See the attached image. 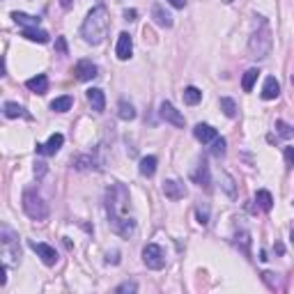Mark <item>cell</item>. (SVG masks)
I'll use <instances>...</instances> for the list:
<instances>
[{
	"instance_id": "obj_28",
	"label": "cell",
	"mask_w": 294,
	"mask_h": 294,
	"mask_svg": "<svg viewBox=\"0 0 294 294\" xmlns=\"http://www.w3.org/2000/svg\"><path fill=\"white\" fill-rule=\"evenodd\" d=\"M71 104H74V99L69 95H65V97H56V99L51 101V111H56V113H67L71 108Z\"/></svg>"
},
{
	"instance_id": "obj_14",
	"label": "cell",
	"mask_w": 294,
	"mask_h": 294,
	"mask_svg": "<svg viewBox=\"0 0 294 294\" xmlns=\"http://www.w3.org/2000/svg\"><path fill=\"white\" fill-rule=\"evenodd\" d=\"M152 19H154V23L156 26H161V28H173V14L170 12H166V7L161 3H154L152 5Z\"/></svg>"
},
{
	"instance_id": "obj_38",
	"label": "cell",
	"mask_w": 294,
	"mask_h": 294,
	"mask_svg": "<svg viewBox=\"0 0 294 294\" xmlns=\"http://www.w3.org/2000/svg\"><path fill=\"white\" fill-rule=\"evenodd\" d=\"M56 48L60 53H67V42H65V37H58L56 39Z\"/></svg>"
},
{
	"instance_id": "obj_35",
	"label": "cell",
	"mask_w": 294,
	"mask_h": 294,
	"mask_svg": "<svg viewBox=\"0 0 294 294\" xmlns=\"http://www.w3.org/2000/svg\"><path fill=\"white\" fill-rule=\"evenodd\" d=\"M117 294H124V292H138V285L136 283H122V285L115 287Z\"/></svg>"
},
{
	"instance_id": "obj_22",
	"label": "cell",
	"mask_w": 294,
	"mask_h": 294,
	"mask_svg": "<svg viewBox=\"0 0 294 294\" xmlns=\"http://www.w3.org/2000/svg\"><path fill=\"white\" fill-rule=\"evenodd\" d=\"M156 163H159V161H156V156H143V159H140V166H138V170H140V175H143V177H152V175L156 173Z\"/></svg>"
},
{
	"instance_id": "obj_26",
	"label": "cell",
	"mask_w": 294,
	"mask_h": 294,
	"mask_svg": "<svg viewBox=\"0 0 294 294\" xmlns=\"http://www.w3.org/2000/svg\"><path fill=\"white\" fill-rule=\"evenodd\" d=\"M117 115H120V120L131 122V120H136V108L129 104V101H124V99H122L120 104H117Z\"/></svg>"
},
{
	"instance_id": "obj_5",
	"label": "cell",
	"mask_w": 294,
	"mask_h": 294,
	"mask_svg": "<svg viewBox=\"0 0 294 294\" xmlns=\"http://www.w3.org/2000/svg\"><path fill=\"white\" fill-rule=\"evenodd\" d=\"M108 225H111L113 232L120 234V237H124V239L134 237V232H136V220H134V218H126L124 214H117V216H108Z\"/></svg>"
},
{
	"instance_id": "obj_8",
	"label": "cell",
	"mask_w": 294,
	"mask_h": 294,
	"mask_svg": "<svg viewBox=\"0 0 294 294\" xmlns=\"http://www.w3.org/2000/svg\"><path fill=\"white\" fill-rule=\"evenodd\" d=\"M74 76L85 83V81H92V78L99 76V69H97V65L92 60H78L76 67H74Z\"/></svg>"
},
{
	"instance_id": "obj_44",
	"label": "cell",
	"mask_w": 294,
	"mask_h": 294,
	"mask_svg": "<svg viewBox=\"0 0 294 294\" xmlns=\"http://www.w3.org/2000/svg\"><path fill=\"white\" fill-rule=\"evenodd\" d=\"M260 260H262V262H267V260H269L267 258V251H260Z\"/></svg>"
},
{
	"instance_id": "obj_11",
	"label": "cell",
	"mask_w": 294,
	"mask_h": 294,
	"mask_svg": "<svg viewBox=\"0 0 294 294\" xmlns=\"http://www.w3.org/2000/svg\"><path fill=\"white\" fill-rule=\"evenodd\" d=\"M131 53H134V39H131L129 32H120L117 46H115V56L120 58V60H129Z\"/></svg>"
},
{
	"instance_id": "obj_31",
	"label": "cell",
	"mask_w": 294,
	"mask_h": 294,
	"mask_svg": "<svg viewBox=\"0 0 294 294\" xmlns=\"http://www.w3.org/2000/svg\"><path fill=\"white\" fill-rule=\"evenodd\" d=\"M276 131H278V136H283V138H294V129L283 120L276 122Z\"/></svg>"
},
{
	"instance_id": "obj_18",
	"label": "cell",
	"mask_w": 294,
	"mask_h": 294,
	"mask_svg": "<svg viewBox=\"0 0 294 294\" xmlns=\"http://www.w3.org/2000/svg\"><path fill=\"white\" fill-rule=\"evenodd\" d=\"M26 87L30 92H37V95H44V92L48 90V78L44 76V74H37V76L28 78L26 81Z\"/></svg>"
},
{
	"instance_id": "obj_20",
	"label": "cell",
	"mask_w": 294,
	"mask_h": 294,
	"mask_svg": "<svg viewBox=\"0 0 294 294\" xmlns=\"http://www.w3.org/2000/svg\"><path fill=\"white\" fill-rule=\"evenodd\" d=\"M28 42H37V44H48V32L42 30V28H23L21 32Z\"/></svg>"
},
{
	"instance_id": "obj_24",
	"label": "cell",
	"mask_w": 294,
	"mask_h": 294,
	"mask_svg": "<svg viewBox=\"0 0 294 294\" xmlns=\"http://www.w3.org/2000/svg\"><path fill=\"white\" fill-rule=\"evenodd\" d=\"M95 156L92 154H81V156H76V159H71V166L76 170H90V168H95Z\"/></svg>"
},
{
	"instance_id": "obj_34",
	"label": "cell",
	"mask_w": 294,
	"mask_h": 294,
	"mask_svg": "<svg viewBox=\"0 0 294 294\" xmlns=\"http://www.w3.org/2000/svg\"><path fill=\"white\" fill-rule=\"evenodd\" d=\"M262 281L267 283L271 290H278V278H276V273H271V271H264L262 273Z\"/></svg>"
},
{
	"instance_id": "obj_4",
	"label": "cell",
	"mask_w": 294,
	"mask_h": 294,
	"mask_svg": "<svg viewBox=\"0 0 294 294\" xmlns=\"http://www.w3.org/2000/svg\"><path fill=\"white\" fill-rule=\"evenodd\" d=\"M23 212L32 220H44L48 218V205L35 191H23Z\"/></svg>"
},
{
	"instance_id": "obj_46",
	"label": "cell",
	"mask_w": 294,
	"mask_h": 294,
	"mask_svg": "<svg viewBox=\"0 0 294 294\" xmlns=\"http://www.w3.org/2000/svg\"><path fill=\"white\" fill-rule=\"evenodd\" d=\"M223 3H234V0H223Z\"/></svg>"
},
{
	"instance_id": "obj_39",
	"label": "cell",
	"mask_w": 294,
	"mask_h": 294,
	"mask_svg": "<svg viewBox=\"0 0 294 294\" xmlns=\"http://www.w3.org/2000/svg\"><path fill=\"white\" fill-rule=\"evenodd\" d=\"M168 5H173L175 9H184L186 7V0H166Z\"/></svg>"
},
{
	"instance_id": "obj_33",
	"label": "cell",
	"mask_w": 294,
	"mask_h": 294,
	"mask_svg": "<svg viewBox=\"0 0 294 294\" xmlns=\"http://www.w3.org/2000/svg\"><path fill=\"white\" fill-rule=\"evenodd\" d=\"M212 154L216 156V159H220V156L225 154V140H223V138H216V140L212 143Z\"/></svg>"
},
{
	"instance_id": "obj_37",
	"label": "cell",
	"mask_w": 294,
	"mask_h": 294,
	"mask_svg": "<svg viewBox=\"0 0 294 294\" xmlns=\"http://www.w3.org/2000/svg\"><path fill=\"white\" fill-rule=\"evenodd\" d=\"M44 175H46V163H44V161H37L35 163V177L42 179Z\"/></svg>"
},
{
	"instance_id": "obj_6",
	"label": "cell",
	"mask_w": 294,
	"mask_h": 294,
	"mask_svg": "<svg viewBox=\"0 0 294 294\" xmlns=\"http://www.w3.org/2000/svg\"><path fill=\"white\" fill-rule=\"evenodd\" d=\"M143 262L147 269H154V271H159V269L166 267V255L163 251H161V246H156V244H147L143 248Z\"/></svg>"
},
{
	"instance_id": "obj_25",
	"label": "cell",
	"mask_w": 294,
	"mask_h": 294,
	"mask_svg": "<svg viewBox=\"0 0 294 294\" xmlns=\"http://www.w3.org/2000/svg\"><path fill=\"white\" fill-rule=\"evenodd\" d=\"M255 203H258V207L262 209V212H271V207H273V198H271V193L269 191H258L255 193Z\"/></svg>"
},
{
	"instance_id": "obj_27",
	"label": "cell",
	"mask_w": 294,
	"mask_h": 294,
	"mask_svg": "<svg viewBox=\"0 0 294 294\" xmlns=\"http://www.w3.org/2000/svg\"><path fill=\"white\" fill-rule=\"evenodd\" d=\"M258 76H260V69H258V67H251V69H246V74H244V78H242L244 92H251V90H253V85H255Z\"/></svg>"
},
{
	"instance_id": "obj_41",
	"label": "cell",
	"mask_w": 294,
	"mask_h": 294,
	"mask_svg": "<svg viewBox=\"0 0 294 294\" xmlns=\"http://www.w3.org/2000/svg\"><path fill=\"white\" fill-rule=\"evenodd\" d=\"M117 255H120V253H113V255H111V253H108V258H106V262H108V264H117V262H120V258H117Z\"/></svg>"
},
{
	"instance_id": "obj_1",
	"label": "cell",
	"mask_w": 294,
	"mask_h": 294,
	"mask_svg": "<svg viewBox=\"0 0 294 294\" xmlns=\"http://www.w3.org/2000/svg\"><path fill=\"white\" fill-rule=\"evenodd\" d=\"M108 28H111V16H108V9L106 5H97L87 12L85 21L81 26V37L85 39L87 44L92 46H99L101 42L108 35Z\"/></svg>"
},
{
	"instance_id": "obj_9",
	"label": "cell",
	"mask_w": 294,
	"mask_h": 294,
	"mask_svg": "<svg viewBox=\"0 0 294 294\" xmlns=\"http://www.w3.org/2000/svg\"><path fill=\"white\" fill-rule=\"evenodd\" d=\"M30 248L37 253L39 258H42V262L46 264V267H53V264L58 262V253L53 246H48V244H42V242H30Z\"/></svg>"
},
{
	"instance_id": "obj_30",
	"label": "cell",
	"mask_w": 294,
	"mask_h": 294,
	"mask_svg": "<svg viewBox=\"0 0 294 294\" xmlns=\"http://www.w3.org/2000/svg\"><path fill=\"white\" fill-rule=\"evenodd\" d=\"M195 216H198V223L200 225H207L209 223V205L207 203H200L195 207Z\"/></svg>"
},
{
	"instance_id": "obj_21",
	"label": "cell",
	"mask_w": 294,
	"mask_h": 294,
	"mask_svg": "<svg viewBox=\"0 0 294 294\" xmlns=\"http://www.w3.org/2000/svg\"><path fill=\"white\" fill-rule=\"evenodd\" d=\"M12 19H14V23H19L21 28H37L39 26V19L30 16V14H26V12H12Z\"/></svg>"
},
{
	"instance_id": "obj_10",
	"label": "cell",
	"mask_w": 294,
	"mask_h": 294,
	"mask_svg": "<svg viewBox=\"0 0 294 294\" xmlns=\"http://www.w3.org/2000/svg\"><path fill=\"white\" fill-rule=\"evenodd\" d=\"M62 143H65V136H62V134H53L44 145L37 143V154H44V156L58 154V152H60V147H62Z\"/></svg>"
},
{
	"instance_id": "obj_19",
	"label": "cell",
	"mask_w": 294,
	"mask_h": 294,
	"mask_svg": "<svg viewBox=\"0 0 294 294\" xmlns=\"http://www.w3.org/2000/svg\"><path fill=\"white\" fill-rule=\"evenodd\" d=\"M3 113H5V117H7V120H14V117H26V120H30V113H26L23 106L14 104V101H5Z\"/></svg>"
},
{
	"instance_id": "obj_15",
	"label": "cell",
	"mask_w": 294,
	"mask_h": 294,
	"mask_svg": "<svg viewBox=\"0 0 294 294\" xmlns=\"http://www.w3.org/2000/svg\"><path fill=\"white\" fill-rule=\"evenodd\" d=\"M193 179H195V184L203 186L205 191L212 189V177H209V166H207V161H200V163H198V168H195V173H193Z\"/></svg>"
},
{
	"instance_id": "obj_16",
	"label": "cell",
	"mask_w": 294,
	"mask_h": 294,
	"mask_svg": "<svg viewBox=\"0 0 294 294\" xmlns=\"http://www.w3.org/2000/svg\"><path fill=\"white\" fill-rule=\"evenodd\" d=\"M87 101H90L92 111L104 113V108H106V97H104V90H99V87H90V90H87Z\"/></svg>"
},
{
	"instance_id": "obj_3",
	"label": "cell",
	"mask_w": 294,
	"mask_h": 294,
	"mask_svg": "<svg viewBox=\"0 0 294 294\" xmlns=\"http://www.w3.org/2000/svg\"><path fill=\"white\" fill-rule=\"evenodd\" d=\"M0 242H3V262L5 267H16L21 262V246H19V234H14L7 225L0 230Z\"/></svg>"
},
{
	"instance_id": "obj_43",
	"label": "cell",
	"mask_w": 294,
	"mask_h": 294,
	"mask_svg": "<svg viewBox=\"0 0 294 294\" xmlns=\"http://www.w3.org/2000/svg\"><path fill=\"white\" fill-rule=\"evenodd\" d=\"M276 253H281V255H283V253H285V246H283V244H281V242H278V244H276Z\"/></svg>"
},
{
	"instance_id": "obj_36",
	"label": "cell",
	"mask_w": 294,
	"mask_h": 294,
	"mask_svg": "<svg viewBox=\"0 0 294 294\" xmlns=\"http://www.w3.org/2000/svg\"><path fill=\"white\" fill-rule=\"evenodd\" d=\"M285 166L294 168V147H285Z\"/></svg>"
},
{
	"instance_id": "obj_17",
	"label": "cell",
	"mask_w": 294,
	"mask_h": 294,
	"mask_svg": "<svg viewBox=\"0 0 294 294\" xmlns=\"http://www.w3.org/2000/svg\"><path fill=\"white\" fill-rule=\"evenodd\" d=\"M262 99H267V101H271V99H276L278 95H281V83L276 81L273 76H269L267 81H264V85H262Z\"/></svg>"
},
{
	"instance_id": "obj_12",
	"label": "cell",
	"mask_w": 294,
	"mask_h": 294,
	"mask_svg": "<svg viewBox=\"0 0 294 294\" xmlns=\"http://www.w3.org/2000/svg\"><path fill=\"white\" fill-rule=\"evenodd\" d=\"M193 136H195V138H198L203 145H212L214 140L218 138V131L214 129V126L203 124V122H200V124H195V126H193Z\"/></svg>"
},
{
	"instance_id": "obj_13",
	"label": "cell",
	"mask_w": 294,
	"mask_h": 294,
	"mask_svg": "<svg viewBox=\"0 0 294 294\" xmlns=\"http://www.w3.org/2000/svg\"><path fill=\"white\" fill-rule=\"evenodd\" d=\"M163 195L168 200H182V198H186V186L182 182H177V179H166Z\"/></svg>"
},
{
	"instance_id": "obj_32",
	"label": "cell",
	"mask_w": 294,
	"mask_h": 294,
	"mask_svg": "<svg viewBox=\"0 0 294 294\" xmlns=\"http://www.w3.org/2000/svg\"><path fill=\"white\" fill-rule=\"evenodd\" d=\"M220 182H223V189H225V193H228V195H232V198H234V193H237V189H234V179L232 177H230V175H220Z\"/></svg>"
},
{
	"instance_id": "obj_45",
	"label": "cell",
	"mask_w": 294,
	"mask_h": 294,
	"mask_svg": "<svg viewBox=\"0 0 294 294\" xmlns=\"http://www.w3.org/2000/svg\"><path fill=\"white\" fill-rule=\"evenodd\" d=\"M290 237H292V244H294V228H292V232H290Z\"/></svg>"
},
{
	"instance_id": "obj_42",
	"label": "cell",
	"mask_w": 294,
	"mask_h": 294,
	"mask_svg": "<svg viewBox=\"0 0 294 294\" xmlns=\"http://www.w3.org/2000/svg\"><path fill=\"white\" fill-rule=\"evenodd\" d=\"M60 5H62V7H65V9H69L71 5H74V0H60Z\"/></svg>"
},
{
	"instance_id": "obj_2",
	"label": "cell",
	"mask_w": 294,
	"mask_h": 294,
	"mask_svg": "<svg viewBox=\"0 0 294 294\" xmlns=\"http://www.w3.org/2000/svg\"><path fill=\"white\" fill-rule=\"evenodd\" d=\"M271 30H269L267 21H260V30H255L251 35V39H248V51H251L253 58H258V60H262V58L269 56V51H271Z\"/></svg>"
},
{
	"instance_id": "obj_29",
	"label": "cell",
	"mask_w": 294,
	"mask_h": 294,
	"mask_svg": "<svg viewBox=\"0 0 294 294\" xmlns=\"http://www.w3.org/2000/svg\"><path fill=\"white\" fill-rule=\"evenodd\" d=\"M220 111H223V115H228V117H237V104H234L230 97H220Z\"/></svg>"
},
{
	"instance_id": "obj_7",
	"label": "cell",
	"mask_w": 294,
	"mask_h": 294,
	"mask_svg": "<svg viewBox=\"0 0 294 294\" xmlns=\"http://www.w3.org/2000/svg\"><path fill=\"white\" fill-rule=\"evenodd\" d=\"M159 113H161V117H163L168 124H173V126H177V129H182V126L186 124V120H184V115L179 113L177 108H175L170 101H161V106H159Z\"/></svg>"
},
{
	"instance_id": "obj_40",
	"label": "cell",
	"mask_w": 294,
	"mask_h": 294,
	"mask_svg": "<svg viewBox=\"0 0 294 294\" xmlns=\"http://www.w3.org/2000/svg\"><path fill=\"white\" fill-rule=\"evenodd\" d=\"M136 16H138L136 9H124V19H126V21H136Z\"/></svg>"
},
{
	"instance_id": "obj_23",
	"label": "cell",
	"mask_w": 294,
	"mask_h": 294,
	"mask_svg": "<svg viewBox=\"0 0 294 294\" xmlns=\"http://www.w3.org/2000/svg\"><path fill=\"white\" fill-rule=\"evenodd\" d=\"M182 97H184V104H189V106H198L200 101H203V92H200V90H198V87H195V85H189V87H184Z\"/></svg>"
}]
</instances>
